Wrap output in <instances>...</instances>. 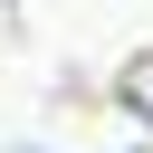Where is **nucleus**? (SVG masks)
Returning <instances> with one entry per match:
<instances>
[{"label":"nucleus","instance_id":"1","mask_svg":"<svg viewBox=\"0 0 153 153\" xmlns=\"http://www.w3.org/2000/svg\"><path fill=\"white\" fill-rule=\"evenodd\" d=\"M124 105H134V115H153V48H143V57H124Z\"/></svg>","mask_w":153,"mask_h":153}]
</instances>
